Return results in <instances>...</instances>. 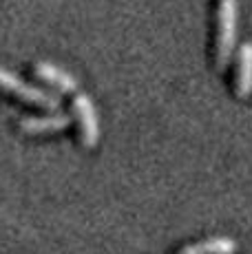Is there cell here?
<instances>
[{"label": "cell", "instance_id": "obj_6", "mask_svg": "<svg viewBox=\"0 0 252 254\" xmlns=\"http://www.w3.org/2000/svg\"><path fill=\"white\" fill-rule=\"evenodd\" d=\"M235 93L237 97H248L252 93V42H244L237 56L235 73Z\"/></svg>", "mask_w": 252, "mask_h": 254}, {"label": "cell", "instance_id": "obj_2", "mask_svg": "<svg viewBox=\"0 0 252 254\" xmlns=\"http://www.w3.org/2000/svg\"><path fill=\"white\" fill-rule=\"evenodd\" d=\"M0 91L11 93V95L20 97L22 102H27V104L42 106V109L56 111L58 106H60V100H58L56 93L45 91V89H40V86L29 84V82H25L22 77H18L16 73L2 69V66H0Z\"/></svg>", "mask_w": 252, "mask_h": 254}, {"label": "cell", "instance_id": "obj_1", "mask_svg": "<svg viewBox=\"0 0 252 254\" xmlns=\"http://www.w3.org/2000/svg\"><path fill=\"white\" fill-rule=\"evenodd\" d=\"M237 20H239L237 0H219V4H217V38H215V62L219 71H224L230 64L232 56H235Z\"/></svg>", "mask_w": 252, "mask_h": 254}, {"label": "cell", "instance_id": "obj_4", "mask_svg": "<svg viewBox=\"0 0 252 254\" xmlns=\"http://www.w3.org/2000/svg\"><path fill=\"white\" fill-rule=\"evenodd\" d=\"M22 133L27 135H42V133H58L71 126V117L60 111H53L49 115H27L18 122Z\"/></svg>", "mask_w": 252, "mask_h": 254}, {"label": "cell", "instance_id": "obj_3", "mask_svg": "<svg viewBox=\"0 0 252 254\" xmlns=\"http://www.w3.org/2000/svg\"><path fill=\"white\" fill-rule=\"evenodd\" d=\"M73 115L77 120V126H80L82 144H84L86 148L95 146L100 141V117H98V111H95V106H93V102H91L89 95L75 93Z\"/></svg>", "mask_w": 252, "mask_h": 254}, {"label": "cell", "instance_id": "obj_5", "mask_svg": "<svg viewBox=\"0 0 252 254\" xmlns=\"http://www.w3.org/2000/svg\"><path fill=\"white\" fill-rule=\"evenodd\" d=\"M33 73H36L42 82L51 84L53 89H58L60 93H75L77 91V80L75 77L71 75L69 71L51 64V62H45V60L36 62V64H33Z\"/></svg>", "mask_w": 252, "mask_h": 254}, {"label": "cell", "instance_id": "obj_7", "mask_svg": "<svg viewBox=\"0 0 252 254\" xmlns=\"http://www.w3.org/2000/svg\"><path fill=\"white\" fill-rule=\"evenodd\" d=\"M237 243L230 237H212L195 246H186L179 250V254H235Z\"/></svg>", "mask_w": 252, "mask_h": 254}]
</instances>
